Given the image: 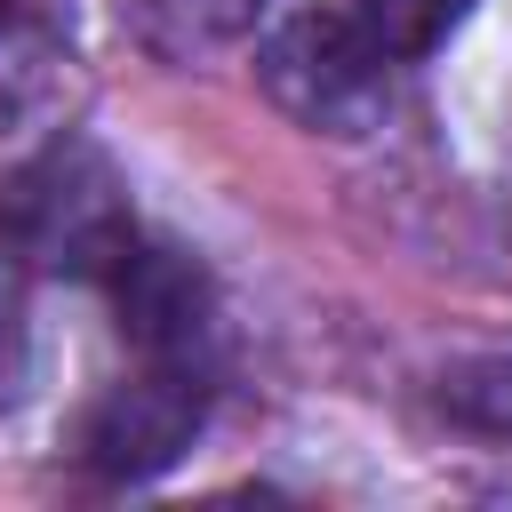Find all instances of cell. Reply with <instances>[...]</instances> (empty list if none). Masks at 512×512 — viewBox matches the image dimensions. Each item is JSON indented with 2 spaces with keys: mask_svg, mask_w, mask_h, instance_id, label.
Here are the masks:
<instances>
[{
  "mask_svg": "<svg viewBox=\"0 0 512 512\" xmlns=\"http://www.w3.org/2000/svg\"><path fill=\"white\" fill-rule=\"evenodd\" d=\"M0 248L56 280H112L136 248L128 184L88 136H56L0 176Z\"/></svg>",
  "mask_w": 512,
  "mask_h": 512,
  "instance_id": "cell-1",
  "label": "cell"
},
{
  "mask_svg": "<svg viewBox=\"0 0 512 512\" xmlns=\"http://www.w3.org/2000/svg\"><path fill=\"white\" fill-rule=\"evenodd\" d=\"M440 408L472 432H512V360H464L440 376Z\"/></svg>",
  "mask_w": 512,
  "mask_h": 512,
  "instance_id": "cell-7",
  "label": "cell"
},
{
  "mask_svg": "<svg viewBox=\"0 0 512 512\" xmlns=\"http://www.w3.org/2000/svg\"><path fill=\"white\" fill-rule=\"evenodd\" d=\"M208 424V384L200 368H176V360H152L144 376L96 392L72 424V456L96 472V480H152L168 472Z\"/></svg>",
  "mask_w": 512,
  "mask_h": 512,
  "instance_id": "cell-3",
  "label": "cell"
},
{
  "mask_svg": "<svg viewBox=\"0 0 512 512\" xmlns=\"http://www.w3.org/2000/svg\"><path fill=\"white\" fill-rule=\"evenodd\" d=\"M344 16L376 40L384 64H408V56H424V48L448 40V24L464 16V0H352Z\"/></svg>",
  "mask_w": 512,
  "mask_h": 512,
  "instance_id": "cell-6",
  "label": "cell"
},
{
  "mask_svg": "<svg viewBox=\"0 0 512 512\" xmlns=\"http://www.w3.org/2000/svg\"><path fill=\"white\" fill-rule=\"evenodd\" d=\"M24 384H32V336H24L16 296L0 288V408H16V400H24Z\"/></svg>",
  "mask_w": 512,
  "mask_h": 512,
  "instance_id": "cell-8",
  "label": "cell"
},
{
  "mask_svg": "<svg viewBox=\"0 0 512 512\" xmlns=\"http://www.w3.org/2000/svg\"><path fill=\"white\" fill-rule=\"evenodd\" d=\"M256 80L272 88V104L288 120L328 128V136H360L384 96V56L344 8H328V16L312 8V16H288L256 48Z\"/></svg>",
  "mask_w": 512,
  "mask_h": 512,
  "instance_id": "cell-2",
  "label": "cell"
},
{
  "mask_svg": "<svg viewBox=\"0 0 512 512\" xmlns=\"http://www.w3.org/2000/svg\"><path fill=\"white\" fill-rule=\"evenodd\" d=\"M120 16H136V32L160 56H200V48L240 40L256 0H120Z\"/></svg>",
  "mask_w": 512,
  "mask_h": 512,
  "instance_id": "cell-5",
  "label": "cell"
},
{
  "mask_svg": "<svg viewBox=\"0 0 512 512\" xmlns=\"http://www.w3.org/2000/svg\"><path fill=\"white\" fill-rule=\"evenodd\" d=\"M112 312H120V336L144 352V360H176V368H200L208 336H216V288L208 272L168 248V240H136L120 264H112Z\"/></svg>",
  "mask_w": 512,
  "mask_h": 512,
  "instance_id": "cell-4",
  "label": "cell"
},
{
  "mask_svg": "<svg viewBox=\"0 0 512 512\" xmlns=\"http://www.w3.org/2000/svg\"><path fill=\"white\" fill-rule=\"evenodd\" d=\"M40 8H48V0H0V48H16V40H32V24H40Z\"/></svg>",
  "mask_w": 512,
  "mask_h": 512,
  "instance_id": "cell-9",
  "label": "cell"
}]
</instances>
